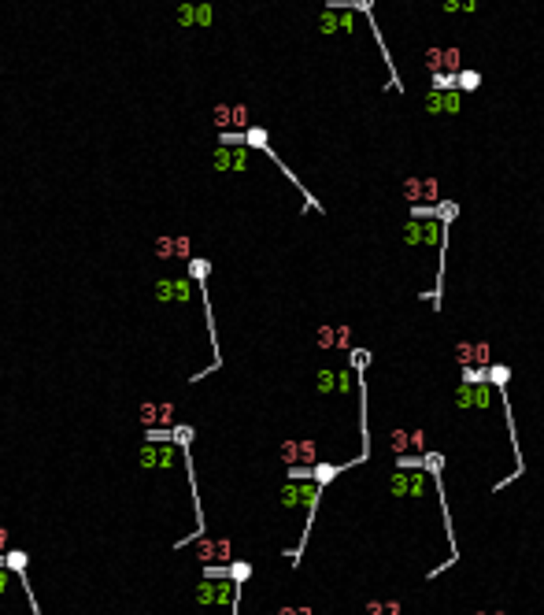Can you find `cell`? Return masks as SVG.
Here are the masks:
<instances>
[{"instance_id":"6da1fadb","label":"cell","mask_w":544,"mask_h":615,"mask_svg":"<svg viewBox=\"0 0 544 615\" xmlns=\"http://www.w3.org/2000/svg\"><path fill=\"white\" fill-rule=\"evenodd\" d=\"M389 493L397 500H426L430 493H441L437 490V478H430L426 471H392L389 475Z\"/></svg>"},{"instance_id":"7a4b0ae2","label":"cell","mask_w":544,"mask_h":615,"mask_svg":"<svg viewBox=\"0 0 544 615\" xmlns=\"http://www.w3.org/2000/svg\"><path fill=\"white\" fill-rule=\"evenodd\" d=\"M422 67L430 78H459L463 74V52L455 45H430L422 52Z\"/></svg>"},{"instance_id":"3957f363","label":"cell","mask_w":544,"mask_h":615,"mask_svg":"<svg viewBox=\"0 0 544 615\" xmlns=\"http://www.w3.org/2000/svg\"><path fill=\"white\" fill-rule=\"evenodd\" d=\"M400 237L407 249H444V226L437 219H411Z\"/></svg>"},{"instance_id":"277c9868","label":"cell","mask_w":544,"mask_h":615,"mask_svg":"<svg viewBox=\"0 0 544 615\" xmlns=\"http://www.w3.org/2000/svg\"><path fill=\"white\" fill-rule=\"evenodd\" d=\"M452 404L459 412H492V404H497V385L492 382H485V385L459 382L452 390Z\"/></svg>"},{"instance_id":"5b68a950","label":"cell","mask_w":544,"mask_h":615,"mask_svg":"<svg viewBox=\"0 0 544 615\" xmlns=\"http://www.w3.org/2000/svg\"><path fill=\"white\" fill-rule=\"evenodd\" d=\"M452 360L463 371H489L492 367V349H489V342H455Z\"/></svg>"},{"instance_id":"8992f818","label":"cell","mask_w":544,"mask_h":615,"mask_svg":"<svg viewBox=\"0 0 544 615\" xmlns=\"http://www.w3.org/2000/svg\"><path fill=\"white\" fill-rule=\"evenodd\" d=\"M389 452L397 460L404 456H426V430H407V427H397V430H389Z\"/></svg>"},{"instance_id":"52a82bcc","label":"cell","mask_w":544,"mask_h":615,"mask_svg":"<svg viewBox=\"0 0 544 615\" xmlns=\"http://www.w3.org/2000/svg\"><path fill=\"white\" fill-rule=\"evenodd\" d=\"M352 385H356V371L352 367H322L319 371V378H315V390L319 397H334V393H352Z\"/></svg>"},{"instance_id":"ba28073f","label":"cell","mask_w":544,"mask_h":615,"mask_svg":"<svg viewBox=\"0 0 544 615\" xmlns=\"http://www.w3.org/2000/svg\"><path fill=\"white\" fill-rule=\"evenodd\" d=\"M459 108H463V93L459 89H430L422 96V111L426 115H459Z\"/></svg>"},{"instance_id":"9c48e42d","label":"cell","mask_w":544,"mask_h":615,"mask_svg":"<svg viewBox=\"0 0 544 615\" xmlns=\"http://www.w3.org/2000/svg\"><path fill=\"white\" fill-rule=\"evenodd\" d=\"M196 556H200V563H208V568H230V563H234V548H230L226 538H200Z\"/></svg>"},{"instance_id":"30bf717a","label":"cell","mask_w":544,"mask_h":615,"mask_svg":"<svg viewBox=\"0 0 544 615\" xmlns=\"http://www.w3.org/2000/svg\"><path fill=\"white\" fill-rule=\"evenodd\" d=\"M215 126H249V108L244 104H219L211 111Z\"/></svg>"},{"instance_id":"8fae6325","label":"cell","mask_w":544,"mask_h":615,"mask_svg":"<svg viewBox=\"0 0 544 615\" xmlns=\"http://www.w3.org/2000/svg\"><path fill=\"white\" fill-rule=\"evenodd\" d=\"M171 415H174L171 404H144V408H141V419H144V423H156V419L171 423Z\"/></svg>"},{"instance_id":"7c38bea8","label":"cell","mask_w":544,"mask_h":615,"mask_svg":"<svg viewBox=\"0 0 544 615\" xmlns=\"http://www.w3.org/2000/svg\"><path fill=\"white\" fill-rule=\"evenodd\" d=\"M341 471H344V467H337V463H319V467H311V482L326 485V482H334Z\"/></svg>"},{"instance_id":"4fadbf2b","label":"cell","mask_w":544,"mask_h":615,"mask_svg":"<svg viewBox=\"0 0 544 615\" xmlns=\"http://www.w3.org/2000/svg\"><path fill=\"white\" fill-rule=\"evenodd\" d=\"M441 201H444V197H441V182H437L434 174H426V178H422V204H434V208H437Z\"/></svg>"},{"instance_id":"5bb4252c","label":"cell","mask_w":544,"mask_h":615,"mask_svg":"<svg viewBox=\"0 0 544 615\" xmlns=\"http://www.w3.org/2000/svg\"><path fill=\"white\" fill-rule=\"evenodd\" d=\"M404 197L415 204V208H422V178L419 174H407L404 178Z\"/></svg>"},{"instance_id":"9a60e30c","label":"cell","mask_w":544,"mask_h":615,"mask_svg":"<svg viewBox=\"0 0 544 615\" xmlns=\"http://www.w3.org/2000/svg\"><path fill=\"white\" fill-rule=\"evenodd\" d=\"M278 452H282V460H285L289 467H300V441H296V438L282 441V445H278Z\"/></svg>"},{"instance_id":"2e32d148","label":"cell","mask_w":544,"mask_h":615,"mask_svg":"<svg viewBox=\"0 0 544 615\" xmlns=\"http://www.w3.org/2000/svg\"><path fill=\"white\" fill-rule=\"evenodd\" d=\"M315 342H319V349H337V327L322 322V327L315 330Z\"/></svg>"},{"instance_id":"e0dca14e","label":"cell","mask_w":544,"mask_h":615,"mask_svg":"<svg viewBox=\"0 0 544 615\" xmlns=\"http://www.w3.org/2000/svg\"><path fill=\"white\" fill-rule=\"evenodd\" d=\"M455 215H459V204H455V201H441V204H437V222H441V226H448Z\"/></svg>"},{"instance_id":"ac0fdd59","label":"cell","mask_w":544,"mask_h":615,"mask_svg":"<svg viewBox=\"0 0 544 615\" xmlns=\"http://www.w3.org/2000/svg\"><path fill=\"white\" fill-rule=\"evenodd\" d=\"M507 378H511V367H504V363H492V367H489V382L497 385V390H504Z\"/></svg>"},{"instance_id":"d6986e66","label":"cell","mask_w":544,"mask_h":615,"mask_svg":"<svg viewBox=\"0 0 544 615\" xmlns=\"http://www.w3.org/2000/svg\"><path fill=\"white\" fill-rule=\"evenodd\" d=\"M249 575H252V563H230V578H234V586H244L249 582Z\"/></svg>"},{"instance_id":"ffe728a7","label":"cell","mask_w":544,"mask_h":615,"mask_svg":"<svg viewBox=\"0 0 544 615\" xmlns=\"http://www.w3.org/2000/svg\"><path fill=\"white\" fill-rule=\"evenodd\" d=\"M477 86H482V74L463 67V74H459V93H470V89H477Z\"/></svg>"},{"instance_id":"44dd1931","label":"cell","mask_w":544,"mask_h":615,"mask_svg":"<svg viewBox=\"0 0 544 615\" xmlns=\"http://www.w3.org/2000/svg\"><path fill=\"white\" fill-rule=\"evenodd\" d=\"M422 467H426V475H441V467H444V456H441V452H426V456H422Z\"/></svg>"},{"instance_id":"7402d4cb","label":"cell","mask_w":544,"mask_h":615,"mask_svg":"<svg viewBox=\"0 0 544 615\" xmlns=\"http://www.w3.org/2000/svg\"><path fill=\"white\" fill-rule=\"evenodd\" d=\"M244 141H249L252 149H267V130H259V126H252V130L244 134Z\"/></svg>"},{"instance_id":"603a6c76","label":"cell","mask_w":544,"mask_h":615,"mask_svg":"<svg viewBox=\"0 0 544 615\" xmlns=\"http://www.w3.org/2000/svg\"><path fill=\"white\" fill-rule=\"evenodd\" d=\"M337 349H352V327L337 322Z\"/></svg>"},{"instance_id":"cb8c5ba5","label":"cell","mask_w":544,"mask_h":615,"mask_svg":"<svg viewBox=\"0 0 544 615\" xmlns=\"http://www.w3.org/2000/svg\"><path fill=\"white\" fill-rule=\"evenodd\" d=\"M363 615H389V601H367L363 604Z\"/></svg>"},{"instance_id":"d4e9b609","label":"cell","mask_w":544,"mask_h":615,"mask_svg":"<svg viewBox=\"0 0 544 615\" xmlns=\"http://www.w3.org/2000/svg\"><path fill=\"white\" fill-rule=\"evenodd\" d=\"M367 363H370V352H367V349H352V371L367 367Z\"/></svg>"},{"instance_id":"484cf974","label":"cell","mask_w":544,"mask_h":615,"mask_svg":"<svg viewBox=\"0 0 544 615\" xmlns=\"http://www.w3.org/2000/svg\"><path fill=\"white\" fill-rule=\"evenodd\" d=\"M8 563H11V571H23L26 568V556L23 553H8Z\"/></svg>"},{"instance_id":"4316f807","label":"cell","mask_w":544,"mask_h":615,"mask_svg":"<svg viewBox=\"0 0 544 615\" xmlns=\"http://www.w3.org/2000/svg\"><path fill=\"white\" fill-rule=\"evenodd\" d=\"M189 271H193V278H204V274H208L211 267H208L204 260H193V267H189Z\"/></svg>"},{"instance_id":"83f0119b","label":"cell","mask_w":544,"mask_h":615,"mask_svg":"<svg viewBox=\"0 0 544 615\" xmlns=\"http://www.w3.org/2000/svg\"><path fill=\"white\" fill-rule=\"evenodd\" d=\"M274 615H311V608H278Z\"/></svg>"},{"instance_id":"f1b7e54d","label":"cell","mask_w":544,"mask_h":615,"mask_svg":"<svg viewBox=\"0 0 544 615\" xmlns=\"http://www.w3.org/2000/svg\"><path fill=\"white\" fill-rule=\"evenodd\" d=\"M174 438H178V441H181V445H186V441H189V438H193V430H189V427H178V434H174Z\"/></svg>"},{"instance_id":"f546056e","label":"cell","mask_w":544,"mask_h":615,"mask_svg":"<svg viewBox=\"0 0 544 615\" xmlns=\"http://www.w3.org/2000/svg\"><path fill=\"white\" fill-rule=\"evenodd\" d=\"M474 615H507V611H504V608H477Z\"/></svg>"},{"instance_id":"4dcf8cb0","label":"cell","mask_w":544,"mask_h":615,"mask_svg":"<svg viewBox=\"0 0 544 615\" xmlns=\"http://www.w3.org/2000/svg\"><path fill=\"white\" fill-rule=\"evenodd\" d=\"M400 611H404V604H400V601H389V615H400Z\"/></svg>"}]
</instances>
